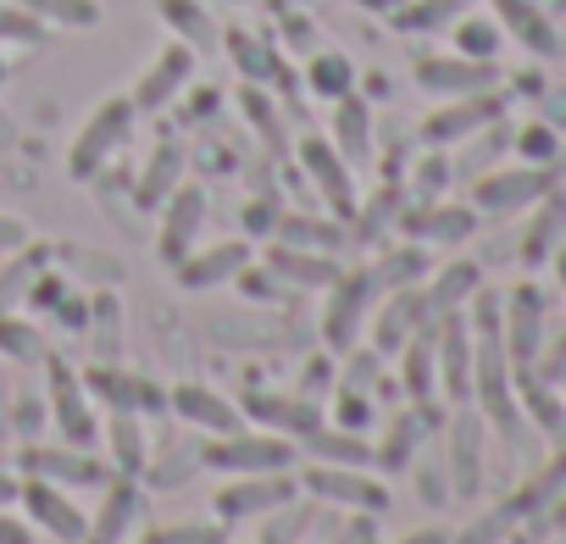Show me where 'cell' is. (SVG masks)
<instances>
[{
	"instance_id": "obj_9",
	"label": "cell",
	"mask_w": 566,
	"mask_h": 544,
	"mask_svg": "<svg viewBox=\"0 0 566 544\" xmlns=\"http://www.w3.org/2000/svg\"><path fill=\"white\" fill-rule=\"evenodd\" d=\"M200 228H206V189H200V184H178V189L161 200V239H156L161 261L178 266V261L195 250Z\"/></svg>"
},
{
	"instance_id": "obj_45",
	"label": "cell",
	"mask_w": 566,
	"mask_h": 544,
	"mask_svg": "<svg viewBox=\"0 0 566 544\" xmlns=\"http://www.w3.org/2000/svg\"><path fill=\"white\" fill-rule=\"evenodd\" d=\"M306 439H312L317 450H328V456H339V461H373V450H367L361 439H334L328 428H312Z\"/></svg>"
},
{
	"instance_id": "obj_8",
	"label": "cell",
	"mask_w": 566,
	"mask_h": 544,
	"mask_svg": "<svg viewBox=\"0 0 566 544\" xmlns=\"http://www.w3.org/2000/svg\"><path fill=\"white\" fill-rule=\"evenodd\" d=\"M301 161H306V172H312V184L323 189V200L334 206V217H350L356 222V178H350V161L339 156V145L334 139H323V134H306L301 139Z\"/></svg>"
},
{
	"instance_id": "obj_25",
	"label": "cell",
	"mask_w": 566,
	"mask_h": 544,
	"mask_svg": "<svg viewBox=\"0 0 566 544\" xmlns=\"http://www.w3.org/2000/svg\"><path fill=\"white\" fill-rule=\"evenodd\" d=\"M411 239H439V244H461L472 228H478V211L467 206H428V211H406L400 222Z\"/></svg>"
},
{
	"instance_id": "obj_33",
	"label": "cell",
	"mask_w": 566,
	"mask_h": 544,
	"mask_svg": "<svg viewBox=\"0 0 566 544\" xmlns=\"http://www.w3.org/2000/svg\"><path fill=\"white\" fill-rule=\"evenodd\" d=\"M461 12H472V0H411V7L395 12V23L406 34H433V29H450Z\"/></svg>"
},
{
	"instance_id": "obj_47",
	"label": "cell",
	"mask_w": 566,
	"mask_h": 544,
	"mask_svg": "<svg viewBox=\"0 0 566 544\" xmlns=\"http://www.w3.org/2000/svg\"><path fill=\"white\" fill-rule=\"evenodd\" d=\"M23 244H29V228H23V217L0 211V255H12V250H23Z\"/></svg>"
},
{
	"instance_id": "obj_51",
	"label": "cell",
	"mask_w": 566,
	"mask_h": 544,
	"mask_svg": "<svg viewBox=\"0 0 566 544\" xmlns=\"http://www.w3.org/2000/svg\"><path fill=\"white\" fill-rule=\"evenodd\" d=\"M0 544H29V527H23V522H12L7 511H0Z\"/></svg>"
},
{
	"instance_id": "obj_34",
	"label": "cell",
	"mask_w": 566,
	"mask_h": 544,
	"mask_svg": "<svg viewBox=\"0 0 566 544\" xmlns=\"http://www.w3.org/2000/svg\"><path fill=\"white\" fill-rule=\"evenodd\" d=\"M450 34H455V51L472 56V62H494V51H500V40H505L494 18H472V12H461V18L450 23Z\"/></svg>"
},
{
	"instance_id": "obj_19",
	"label": "cell",
	"mask_w": 566,
	"mask_h": 544,
	"mask_svg": "<svg viewBox=\"0 0 566 544\" xmlns=\"http://www.w3.org/2000/svg\"><path fill=\"white\" fill-rule=\"evenodd\" d=\"M450 478H455V494H478V478H483V417L461 411L450 422Z\"/></svg>"
},
{
	"instance_id": "obj_30",
	"label": "cell",
	"mask_w": 566,
	"mask_h": 544,
	"mask_svg": "<svg viewBox=\"0 0 566 544\" xmlns=\"http://www.w3.org/2000/svg\"><path fill=\"white\" fill-rule=\"evenodd\" d=\"M156 12H161V23L172 29V40H184V45H195V51H211V45H217V23L195 7V0H156Z\"/></svg>"
},
{
	"instance_id": "obj_26",
	"label": "cell",
	"mask_w": 566,
	"mask_h": 544,
	"mask_svg": "<svg viewBox=\"0 0 566 544\" xmlns=\"http://www.w3.org/2000/svg\"><path fill=\"white\" fill-rule=\"evenodd\" d=\"M400 373H406V389L417 400H428L439 389V334L433 328H417L406 345H400Z\"/></svg>"
},
{
	"instance_id": "obj_18",
	"label": "cell",
	"mask_w": 566,
	"mask_h": 544,
	"mask_svg": "<svg viewBox=\"0 0 566 544\" xmlns=\"http://www.w3.org/2000/svg\"><path fill=\"white\" fill-rule=\"evenodd\" d=\"M23 472H34V478H45V483H106L112 472L101 467V461H90L78 444L73 450H40V444H29L23 450Z\"/></svg>"
},
{
	"instance_id": "obj_41",
	"label": "cell",
	"mask_w": 566,
	"mask_h": 544,
	"mask_svg": "<svg viewBox=\"0 0 566 544\" xmlns=\"http://www.w3.org/2000/svg\"><path fill=\"white\" fill-rule=\"evenodd\" d=\"M250 411H255V417H266V422H277V428H283V422H301L306 433L317 428V411H312V406H301V400H272V395H250Z\"/></svg>"
},
{
	"instance_id": "obj_31",
	"label": "cell",
	"mask_w": 566,
	"mask_h": 544,
	"mask_svg": "<svg viewBox=\"0 0 566 544\" xmlns=\"http://www.w3.org/2000/svg\"><path fill=\"white\" fill-rule=\"evenodd\" d=\"M178 178H184V150L178 145H156V156L145 167V184H139V206L145 211H161V200L178 189Z\"/></svg>"
},
{
	"instance_id": "obj_23",
	"label": "cell",
	"mask_w": 566,
	"mask_h": 544,
	"mask_svg": "<svg viewBox=\"0 0 566 544\" xmlns=\"http://www.w3.org/2000/svg\"><path fill=\"white\" fill-rule=\"evenodd\" d=\"M306 483H312L317 494L350 500V505H361V511H384V500H389L378 478H361V472H345V467H317V472H306Z\"/></svg>"
},
{
	"instance_id": "obj_22",
	"label": "cell",
	"mask_w": 566,
	"mask_h": 544,
	"mask_svg": "<svg viewBox=\"0 0 566 544\" xmlns=\"http://www.w3.org/2000/svg\"><path fill=\"white\" fill-rule=\"evenodd\" d=\"M560 228H566V195H555V189H549L544 200H533V222H527V233H522V266L549 261V255H555Z\"/></svg>"
},
{
	"instance_id": "obj_17",
	"label": "cell",
	"mask_w": 566,
	"mask_h": 544,
	"mask_svg": "<svg viewBox=\"0 0 566 544\" xmlns=\"http://www.w3.org/2000/svg\"><path fill=\"white\" fill-rule=\"evenodd\" d=\"M167 406H172L184 422L206 428V433H239V428H244V417H239L222 395H211L206 384H178V389L167 395Z\"/></svg>"
},
{
	"instance_id": "obj_16",
	"label": "cell",
	"mask_w": 566,
	"mask_h": 544,
	"mask_svg": "<svg viewBox=\"0 0 566 544\" xmlns=\"http://www.w3.org/2000/svg\"><path fill=\"white\" fill-rule=\"evenodd\" d=\"M433 334H439V367H444L439 384H444L450 400H467L472 395V334H467V323L455 312H444V323Z\"/></svg>"
},
{
	"instance_id": "obj_54",
	"label": "cell",
	"mask_w": 566,
	"mask_h": 544,
	"mask_svg": "<svg viewBox=\"0 0 566 544\" xmlns=\"http://www.w3.org/2000/svg\"><path fill=\"white\" fill-rule=\"evenodd\" d=\"M544 511H549V522H555V527H566V489H560V494H555Z\"/></svg>"
},
{
	"instance_id": "obj_37",
	"label": "cell",
	"mask_w": 566,
	"mask_h": 544,
	"mask_svg": "<svg viewBox=\"0 0 566 544\" xmlns=\"http://www.w3.org/2000/svg\"><path fill=\"white\" fill-rule=\"evenodd\" d=\"M0 45H45V23L23 0H0Z\"/></svg>"
},
{
	"instance_id": "obj_53",
	"label": "cell",
	"mask_w": 566,
	"mask_h": 544,
	"mask_svg": "<svg viewBox=\"0 0 566 544\" xmlns=\"http://www.w3.org/2000/svg\"><path fill=\"white\" fill-rule=\"evenodd\" d=\"M18 494H23V483H18V478H7V472H0V505H12Z\"/></svg>"
},
{
	"instance_id": "obj_2",
	"label": "cell",
	"mask_w": 566,
	"mask_h": 544,
	"mask_svg": "<svg viewBox=\"0 0 566 544\" xmlns=\"http://www.w3.org/2000/svg\"><path fill=\"white\" fill-rule=\"evenodd\" d=\"M555 189V167L549 161H527V167H494L478 178L472 189V206L489 211V217H505V211H527L533 200H544Z\"/></svg>"
},
{
	"instance_id": "obj_35",
	"label": "cell",
	"mask_w": 566,
	"mask_h": 544,
	"mask_svg": "<svg viewBox=\"0 0 566 544\" xmlns=\"http://www.w3.org/2000/svg\"><path fill=\"white\" fill-rule=\"evenodd\" d=\"M23 7L45 29H95L101 23V0H23Z\"/></svg>"
},
{
	"instance_id": "obj_39",
	"label": "cell",
	"mask_w": 566,
	"mask_h": 544,
	"mask_svg": "<svg viewBox=\"0 0 566 544\" xmlns=\"http://www.w3.org/2000/svg\"><path fill=\"white\" fill-rule=\"evenodd\" d=\"M0 351H7L12 362H45L40 328H29V323H18V317H0Z\"/></svg>"
},
{
	"instance_id": "obj_6",
	"label": "cell",
	"mask_w": 566,
	"mask_h": 544,
	"mask_svg": "<svg viewBox=\"0 0 566 544\" xmlns=\"http://www.w3.org/2000/svg\"><path fill=\"white\" fill-rule=\"evenodd\" d=\"M378 272L373 266H356L350 279L339 272L334 279V301H328V317H323V334H328V345L334 351H350L356 345V328H361V317H367V306L378 301Z\"/></svg>"
},
{
	"instance_id": "obj_28",
	"label": "cell",
	"mask_w": 566,
	"mask_h": 544,
	"mask_svg": "<svg viewBox=\"0 0 566 544\" xmlns=\"http://www.w3.org/2000/svg\"><path fill=\"white\" fill-rule=\"evenodd\" d=\"M494 18H500V29L516 34L527 51H538V56L555 51V29L544 23V12L533 7V0H494Z\"/></svg>"
},
{
	"instance_id": "obj_12",
	"label": "cell",
	"mask_w": 566,
	"mask_h": 544,
	"mask_svg": "<svg viewBox=\"0 0 566 544\" xmlns=\"http://www.w3.org/2000/svg\"><path fill=\"white\" fill-rule=\"evenodd\" d=\"M29 511H34V522L45 527V533H56L62 544H84L90 538V516L56 489V483H45V478H29L23 483V494H18Z\"/></svg>"
},
{
	"instance_id": "obj_11",
	"label": "cell",
	"mask_w": 566,
	"mask_h": 544,
	"mask_svg": "<svg viewBox=\"0 0 566 544\" xmlns=\"http://www.w3.org/2000/svg\"><path fill=\"white\" fill-rule=\"evenodd\" d=\"M494 62H472V56H422L417 62V84L428 90V95H439V101H455V95H483V90H494Z\"/></svg>"
},
{
	"instance_id": "obj_36",
	"label": "cell",
	"mask_w": 566,
	"mask_h": 544,
	"mask_svg": "<svg viewBox=\"0 0 566 544\" xmlns=\"http://www.w3.org/2000/svg\"><path fill=\"white\" fill-rule=\"evenodd\" d=\"M306 84H312L317 95L339 101V95H350V90H356V67H350V56H339V51H323V56H312V67H306Z\"/></svg>"
},
{
	"instance_id": "obj_42",
	"label": "cell",
	"mask_w": 566,
	"mask_h": 544,
	"mask_svg": "<svg viewBox=\"0 0 566 544\" xmlns=\"http://www.w3.org/2000/svg\"><path fill=\"white\" fill-rule=\"evenodd\" d=\"M422 266H428V250H422V244H406V250H395V255H389L384 266H373V272H378V284H395V290H400V284L417 279Z\"/></svg>"
},
{
	"instance_id": "obj_58",
	"label": "cell",
	"mask_w": 566,
	"mask_h": 544,
	"mask_svg": "<svg viewBox=\"0 0 566 544\" xmlns=\"http://www.w3.org/2000/svg\"><path fill=\"white\" fill-rule=\"evenodd\" d=\"M560 167H566V145H560Z\"/></svg>"
},
{
	"instance_id": "obj_21",
	"label": "cell",
	"mask_w": 566,
	"mask_h": 544,
	"mask_svg": "<svg viewBox=\"0 0 566 544\" xmlns=\"http://www.w3.org/2000/svg\"><path fill=\"white\" fill-rule=\"evenodd\" d=\"M334 145L345 161H367L373 156V106L350 90L334 101Z\"/></svg>"
},
{
	"instance_id": "obj_57",
	"label": "cell",
	"mask_w": 566,
	"mask_h": 544,
	"mask_svg": "<svg viewBox=\"0 0 566 544\" xmlns=\"http://www.w3.org/2000/svg\"><path fill=\"white\" fill-rule=\"evenodd\" d=\"M0 79H7V56H0Z\"/></svg>"
},
{
	"instance_id": "obj_3",
	"label": "cell",
	"mask_w": 566,
	"mask_h": 544,
	"mask_svg": "<svg viewBox=\"0 0 566 544\" xmlns=\"http://www.w3.org/2000/svg\"><path fill=\"white\" fill-rule=\"evenodd\" d=\"M200 461L206 467H217V472H283L295 461V444L290 439H261V433H222V439H211L206 450H200Z\"/></svg>"
},
{
	"instance_id": "obj_14",
	"label": "cell",
	"mask_w": 566,
	"mask_h": 544,
	"mask_svg": "<svg viewBox=\"0 0 566 544\" xmlns=\"http://www.w3.org/2000/svg\"><path fill=\"white\" fill-rule=\"evenodd\" d=\"M290 494H295V483H290V478H261V472H244V478H233V483L217 494V511H222L228 522H244V516H255V511L283 505Z\"/></svg>"
},
{
	"instance_id": "obj_48",
	"label": "cell",
	"mask_w": 566,
	"mask_h": 544,
	"mask_svg": "<svg viewBox=\"0 0 566 544\" xmlns=\"http://www.w3.org/2000/svg\"><path fill=\"white\" fill-rule=\"evenodd\" d=\"M367 411H373V406H367L361 395H350V389L339 395V422H345V428H361V422H367Z\"/></svg>"
},
{
	"instance_id": "obj_10",
	"label": "cell",
	"mask_w": 566,
	"mask_h": 544,
	"mask_svg": "<svg viewBox=\"0 0 566 544\" xmlns=\"http://www.w3.org/2000/svg\"><path fill=\"white\" fill-rule=\"evenodd\" d=\"M500 117V95H455V101H444L439 112H428L422 117V145H455V139H472L478 128H489Z\"/></svg>"
},
{
	"instance_id": "obj_56",
	"label": "cell",
	"mask_w": 566,
	"mask_h": 544,
	"mask_svg": "<svg viewBox=\"0 0 566 544\" xmlns=\"http://www.w3.org/2000/svg\"><path fill=\"white\" fill-rule=\"evenodd\" d=\"M400 544H444V533H439V527H422V533H411V538H400Z\"/></svg>"
},
{
	"instance_id": "obj_50",
	"label": "cell",
	"mask_w": 566,
	"mask_h": 544,
	"mask_svg": "<svg viewBox=\"0 0 566 544\" xmlns=\"http://www.w3.org/2000/svg\"><path fill=\"white\" fill-rule=\"evenodd\" d=\"M272 211H277V206H261V200H255V206H244V228H250V233L277 228V217H272Z\"/></svg>"
},
{
	"instance_id": "obj_32",
	"label": "cell",
	"mask_w": 566,
	"mask_h": 544,
	"mask_svg": "<svg viewBox=\"0 0 566 544\" xmlns=\"http://www.w3.org/2000/svg\"><path fill=\"white\" fill-rule=\"evenodd\" d=\"M472 290H478V266H472V261H450L422 295H428V312L444 317V312H455L461 301H472Z\"/></svg>"
},
{
	"instance_id": "obj_55",
	"label": "cell",
	"mask_w": 566,
	"mask_h": 544,
	"mask_svg": "<svg viewBox=\"0 0 566 544\" xmlns=\"http://www.w3.org/2000/svg\"><path fill=\"white\" fill-rule=\"evenodd\" d=\"M549 266H555V284H560V295H566V244L549 255Z\"/></svg>"
},
{
	"instance_id": "obj_7",
	"label": "cell",
	"mask_w": 566,
	"mask_h": 544,
	"mask_svg": "<svg viewBox=\"0 0 566 544\" xmlns=\"http://www.w3.org/2000/svg\"><path fill=\"white\" fill-rule=\"evenodd\" d=\"M195 45H184V40H167L161 51H156V62L145 67V79L134 84V106L139 112H161V106H172L184 90H189V79H195Z\"/></svg>"
},
{
	"instance_id": "obj_20",
	"label": "cell",
	"mask_w": 566,
	"mask_h": 544,
	"mask_svg": "<svg viewBox=\"0 0 566 544\" xmlns=\"http://www.w3.org/2000/svg\"><path fill=\"white\" fill-rule=\"evenodd\" d=\"M134 516H139V489H134V478H112V483H106V505H101V516L90 522V538H84V544H123L128 527H134Z\"/></svg>"
},
{
	"instance_id": "obj_52",
	"label": "cell",
	"mask_w": 566,
	"mask_h": 544,
	"mask_svg": "<svg viewBox=\"0 0 566 544\" xmlns=\"http://www.w3.org/2000/svg\"><path fill=\"white\" fill-rule=\"evenodd\" d=\"M18 145V123H12V112L0 106V150H12Z\"/></svg>"
},
{
	"instance_id": "obj_40",
	"label": "cell",
	"mask_w": 566,
	"mask_h": 544,
	"mask_svg": "<svg viewBox=\"0 0 566 544\" xmlns=\"http://www.w3.org/2000/svg\"><path fill=\"white\" fill-rule=\"evenodd\" d=\"M389 433H395V439H389V444L378 450V467H406V456H411V444L422 439V411H400Z\"/></svg>"
},
{
	"instance_id": "obj_44",
	"label": "cell",
	"mask_w": 566,
	"mask_h": 544,
	"mask_svg": "<svg viewBox=\"0 0 566 544\" xmlns=\"http://www.w3.org/2000/svg\"><path fill=\"white\" fill-rule=\"evenodd\" d=\"M145 544H222V527H211V522H178V527L150 533Z\"/></svg>"
},
{
	"instance_id": "obj_13",
	"label": "cell",
	"mask_w": 566,
	"mask_h": 544,
	"mask_svg": "<svg viewBox=\"0 0 566 544\" xmlns=\"http://www.w3.org/2000/svg\"><path fill=\"white\" fill-rule=\"evenodd\" d=\"M250 266V244L244 239H222L217 250H189L184 261H178V284L184 290H211V284H228V279H239V272Z\"/></svg>"
},
{
	"instance_id": "obj_38",
	"label": "cell",
	"mask_w": 566,
	"mask_h": 544,
	"mask_svg": "<svg viewBox=\"0 0 566 544\" xmlns=\"http://www.w3.org/2000/svg\"><path fill=\"white\" fill-rule=\"evenodd\" d=\"M277 239H283V244H317V250H339V239H345V233H339L334 222H317V217H295V211H290V217H277Z\"/></svg>"
},
{
	"instance_id": "obj_1",
	"label": "cell",
	"mask_w": 566,
	"mask_h": 544,
	"mask_svg": "<svg viewBox=\"0 0 566 544\" xmlns=\"http://www.w3.org/2000/svg\"><path fill=\"white\" fill-rule=\"evenodd\" d=\"M134 123H139V106L128 101V95H112V101H101L95 106V117L84 123V134L73 139V150H67V172L84 184V178H95L123 145H128V134H134Z\"/></svg>"
},
{
	"instance_id": "obj_46",
	"label": "cell",
	"mask_w": 566,
	"mask_h": 544,
	"mask_svg": "<svg viewBox=\"0 0 566 544\" xmlns=\"http://www.w3.org/2000/svg\"><path fill=\"white\" fill-rule=\"evenodd\" d=\"M533 373H538L544 384H555V378H566V334L555 339V351H549V356H533Z\"/></svg>"
},
{
	"instance_id": "obj_5",
	"label": "cell",
	"mask_w": 566,
	"mask_h": 544,
	"mask_svg": "<svg viewBox=\"0 0 566 544\" xmlns=\"http://www.w3.org/2000/svg\"><path fill=\"white\" fill-rule=\"evenodd\" d=\"M45 373H51V406H56V428H62V439L67 444H95L101 439V417H95V406H90V389H84V378L67 367V362H56V356H45Z\"/></svg>"
},
{
	"instance_id": "obj_15",
	"label": "cell",
	"mask_w": 566,
	"mask_h": 544,
	"mask_svg": "<svg viewBox=\"0 0 566 544\" xmlns=\"http://www.w3.org/2000/svg\"><path fill=\"white\" fill-rule=\"evenodd\" d=\"M433 312H428V295L422 290H411V284H400L389 301H384V312H378V328H373V345L378 351H400L422 323H428Z\"/></svg>"
},
{
	"instance_id": "obj_24",
	"label": "cell",
	"mask_w": 566,
	"mask_h": 544,
	"mask_svg": "<svg viewBox=\"0 0 566 544\" xmlns=\"http://www.w3.org/2000/svg\"><path fill=\"white\" fill-rule=\"evenodd\" d=\"M266 266H272V272H283L290 284H312V290H323V284H334V279H339V266L328 261V250L317 255V250H295V244H283V239L266 250Z\"/></svg>"
},
{
	"instance_id": "obj_29",
	"label": "cell",
	"mask_w": 566,
	"mask_h": 544,
	"mask_svg": "<svg viewBox=\"0 0 566 544\" xmlns=\"http://www.w3.org/2000/svg\"><path fill=\"white\" fill-rule=\"evenodd\" d=\"M106 439H112L117 472H123V478H139V472H145V461H150L139 417H134V411H112V417H106Z\"/></svg>"
},
{
	"instance_id": "obj_27",
	"label": "cell",
	"mask_w": 566,
	"mask_h": 544,
	"mask_svg": "<svg viewBox=\"0 0 566 544\" xmlns=\"http://www.w3.org/2000/svg\"><path fill=\"white\" fill-rule=\"evenodd\" d=\"M511 384H516V400L527 406V422H533V428H544L549 439H560V433H566V400H555V395H549V384H544L538 373H527V367H516V378H511Z\"/></svg>"
},
{
	"instance_id": "obj_4",
	"label": "cell",
	"mask_w": 566,
	"mask_h": 544,
	"mask_svg": "<svg viewBox=\"0 0 566 544\" xmlns=\"http://www.w3.org/2000/svg\"><path fill=\"white\" fill-rule=\"evenodd\" d=\"M500 339H505L511 367H533V356L544 345V290L538 284H516L500 301Z\"/></svg>"
},
{
	"instance_id": "obj_49",
	"label": "cell",
	"mask_w": 566,
	"mask_h": 544,
	"mask_svg": "<svg viewBox=\"0 0 566 544\" xmlns=\"http://www.w3.org/2000/svg\"><path fill=\"white\" fill-rule=\"evenodd\" d=\"M417 178H422V189H444V178H450V161H444V156H428Z\"/></svg>"
},
{
	"instance_id": "obj_43",
	"label": "cell",
	"mask_w": 566,
	"mask_h": 544,
	"mask_svg": "<svg viewBox=\"0 0 566 544\" xmlns=\"http://www.w3.org/2000/svg\"><path fill=\"white\" fill-rule=\"evenodd\" d=\"M516 150H522L527 161H555V156H560V139H555L549 123H527V128L516 134Z\"/></svg>"
}]
</instances>
